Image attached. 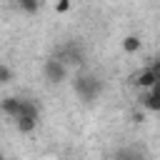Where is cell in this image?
Returning <instances> with one entry per match:
<instances>
[{
    "mask_svg": "<svg viewBox=\"0 0 160 160\" xmlns=\"http://www.w3.org/2000/svg\"><path fill=\"white\" fill-rule=\"evenodd\" d=\"M12 120H15V125H18V130H20V132H32V130H35V125H38V105H35L32 100L22 98L20 112H18Z\"/></svg>",
    "mask_w": 160,
    "mask_h": 160,
    "instance_id": "1",
    "label": "cell"
},
{
    "mask_svg": "<svg viewBox=\"0 0 160 160\" xmlns=\"http://www.w3.org/2000/svg\"><path fill=\"white\" fill-rule=\"evenodd\" d=\"M68 8H70V0H58V5H55V10H58V12H65Z\"/></svg>",
    "mask_w": 160,
    "mask_h": 160,
    "instance_id": "10",
    "label": "cell"
},
{
    "mask_svg": "<svg viewBox=\"0 0 160 160\" xmlns=\"http://www.w3.org/2000/svg\"><path fill=\"white\" fill-rule=\"evenodd\" d=\"M12 80V70L5 65V62H0V85H5V82H10Z\"/></svg>",
    "mask_w": 160,
    "mask_h": 160,
    "instance_id": "9",
    "label": "cell"
},
{
    "mask_svg": "<svg viewBox=\"0 0 160 160\" xmlns=\"http://www.w3.org/2000/svg\"><path fill=\"white\" fill-rule=\"evenodd\" d=\"M140 105H145L150 112H158V110H160V90H158V82L142 90V95H140Z\"/></svg>",
    "mask_w": 160,
    "mask_h": 160,
    "instance_id": "6",
    "label": "cell"
},
{
    "mask_svg": "<svg viewBox=\"0 0 160 160\" xmlns=\"http://www.w3.org/2000/svg\"><path fill=\"white\" fill-rule=\"evenodd\" d=\"M158 80H160V65H158V62H150L145 70H140V72L135 75V80H132V82H135L140 90H145V88L155 85Z\"/></svg>",
    "mask_w": 160,
    "mask_h": 160,
    "instance_id": "4",
    "label": "cell"
},
{
    "mask_svg": "<svg viewBox=\"0 0 160 160\" xmlns=\"http://www.w3.org/2000/svg\"><path fill=\"white\" fill-rule=\"evenodd\" d=\"M122 48H125V52H138V50H140V38L128 35V38L122 40Z\"/></svg>",
    "mask_w": 160,
    "mask_h": 160,
    "instance_id": "7",
    "label": "cell"
},
{
    "mask_svg": "<svg viewBox=\"0 0 160 160\" xmlns=\"http://www.w3.org/2000/svg\"><path fill=\"white\" fill-rule=\"evenodd\" d=\"M42 72H45V78H48L50 82H62L65 75H68V65H65L62 60H58V58H50V60H45Z\"/></svg>",
    "mask_w": 160,
    "mask_h": 160,
    "instance_id": "3",
    "label": "cell"
},
{
    "mask_svg": "<svg viewBox=\"0 0 160 160\" xmlns=\"http://www.w3.org/2000/svg\"><path fill=\"white\" fill-rule=\"evenodd\" d=\"M75 90H78V95L82 100H92L98 95V90H100V82L95 78H90V75H78L75 78Z\"/></svg>",
    "mask_w": 160,
    "mask_h": 160,
    "instance_id": "2",
    "label": "cell"
},
{
    "mask_svg": "<svg viewBox=\"0 0 160 160\" xmlns=\"http://www.w3.org/2000/svg\"><path fill=\"white\" fill-rule=\"evenodd\" d=\"M40 2L42 0H18L20 10H25V12H38L40 10Z\"/></svg>",
    "mask_w": 160,
    "mask_h": 160,
    "instance_id": "8",
    "label": "cell"
},
{
    "mask_svg": "<svg viewBox=\"0 0 160 160\" xmlns=\"http://www.w3.org/2000/svg\"><path fill=\"white\" fill-rule=\"evenodd\" d=\"M58 60H62L68 68H70V65H80V62H82V50H80V45H75V42L62 45V48L58 50Z\"/></svg>",
    "mask_w": 160,
    "mask_h": 160,
    "instance_id": "5",
    "label": "cell"
}]
</instances>
